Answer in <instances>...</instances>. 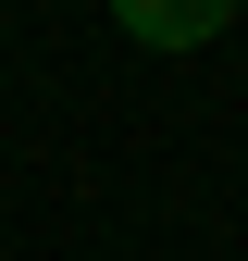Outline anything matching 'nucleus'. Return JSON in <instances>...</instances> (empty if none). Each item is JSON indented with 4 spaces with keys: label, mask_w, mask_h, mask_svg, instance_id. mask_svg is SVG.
Here are the masks:
<instances>
[{
    "label": "nucleus",
    "mask_w": 248,
    "mask_h": 261,
    "mask_svg": "<svg viewBox=\"0 0 248 261\" xmlns=\"http://www.w3.org/2000/svg\"><path fill=\"white\" fill-rule=\"evenodd\" d=\"M112 13H124V38H149V50H199V38H224L236 0H112Z\"/></svg>",
    "instance_id": "obj_1"
}]
</instances>
